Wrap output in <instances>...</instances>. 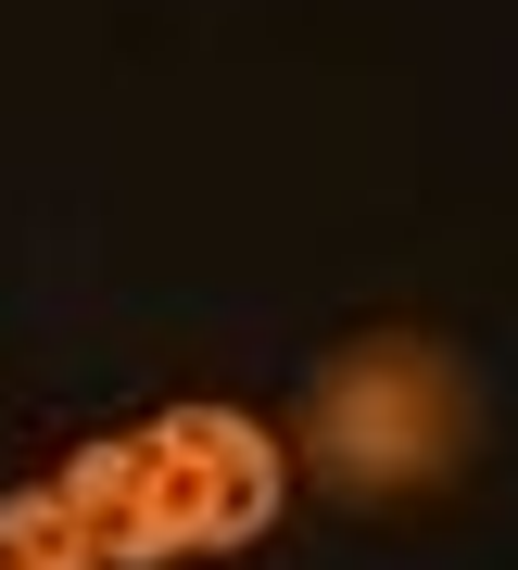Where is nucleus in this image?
Here are the masks:
<instances>
[{"label": "nucleus", "mask_w": 518, "mask_h": 570, "mask_svg": "<svg viewBox=\"0 0 518 570\" xmlns=\"http://www.w3.org/2000/svg\"><path fill=\"white\" fill-rule=\"evenodd\" d=\"M279 444H266L240 406H165L140 431H101L51 469L63 520L89 532L101 570H165L190 546H253L279 520Z\"/></svg>", "instance_id": "nucleus-1"}, {"label": "nucleus", "mask_w": 518, "mask_h": 570, "mask_svg": "<svg viewBox=\"0 0 518 570\" xmlns=\"http://www.w3.org/2000/svg\"><path fill=\"white\" fill-rule=\"evenodd\" d=\"M405 406H442V367L405 355V343H379V355H355V367L317 393V431L355 444L367 482H392V469H430V456H442V419H405Z\"/></svg>", "instance_id": "nucleus-2"}, {"label": "nucleus", "mask_w": 518, "mask_h": 570, "mask_svg": "<svg viewBox=\"0 0 518 570\" xmlns=\"http://www.w3.org/2000/svg\"><path fill=\"white\" fill-rule=\"evenodd\" d=\"M0 570H101V558H89V532L63 520V494L26 482V494H0Z\"/></svg>", "instance_id": "nucleus-3"}]
</instances>
